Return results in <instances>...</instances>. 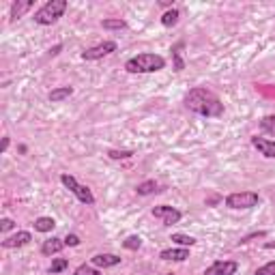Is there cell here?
Instances as JSON below:
<instances>
[{
	"instance_id": "23",
	"label": "cell",
	"mask_w": 275,
	"mask_h": 275,
	"mask_svg": "<svg viewBox=\"0 0 275 275\" xmlns=\"http://www.w3.org/2000/svg\"><path fill=\"white\" fill-rule=\"evenodd\" d=\"M123 247L125 250H129V252H138L142 247V239L138 234H131V236H127V239L123 241Z\"/></svg>"
},
{
	"instance_id": "27",
	"label": "cell",
	"mask_w": 275,
	"mask_h": 275,
	"mask_svg": "<svg viewBox=\"0 0 275 275\" xmlns=\"http://www.w3.org/2000/svg\"><path fill=\"white\" fill-rule=\"evenodd\" d=\"M254 275H275V260L267 262V264H262L260 269H256Z\"/></svg>"
},
{
	"instance_id": "32",
	"label": "cell",
	"mask_w": 275,
	"mask_h": 275,
	"mask_svg": "<svg viewBox=\"0 0 275 275\" xmlns=\"http://www.w3.org/2000/svg\"><path fill=\"white\" fill-rule=\"evenodd\" d=\"M60 50H62V45H54V48H50L48 56H56V54H60Z\"/></svg>"
},
{
	"instance_id": "34",
	"label": "cell",
	"mask_w": 275,
	"mask_h": 275,
	"mask_svg": "<svg viewBox=\"0 0 275 275\" xmlns=\"http://www.w3.org/2000/svg\"><path fill=\"white\" fill-rule=\"evenodd\" d=\"M161 7H172V0H159Z\"/></svg>"
},
{
	"instance_id": "4",
	"label": "cell",
	"mask_w": 275,
	"mask_h": 275,
	"mask_svg": "<svg viewBox=\"0 0 275 275\" xmlns=\"http://www.w3.org/2000/svg\"><path fill=\"white\" fill-rule=\"evenodd\" d=\"M60 183L65 185L73 196H76L82 204H86V207H93L95 204V196H93V191H90L86 185H82V183H78L76 177H71V174H60Z\"/></svg>"
},
{
	"instance_id": "30",
	"label": "cell",
	"mask_w": 275,
	"mask_h": 275,
	"mask_svg": "<svg viewBox=\"0 0 275 275\" xmlns=\"http://www.w3.org/2000/svg\"><path fill=\"white\" fill-rule=\"evenodd\" d=\"M65 245L67 247H78L80 245V236L78 234H67L65 236Z\"/></svg>"
},
{
	"instance_id": "2",
	"label": "cell",
	"mask_w": 275,
	"mask_h": 275,
	"mask_svg": "<svg viewBox=\"0 0 275 275\" xmlns=\"http://www.w3.org/2000/svg\"><path fill=\"white\" fill-rule=\"evenodd\" d=\"M166 67V58L159 54H138V56L129 58L125 62V69L129 73H155Z\"/></svg>"
},
{
	"instance_id": "16",
	"label": "cell",
	"mask_w": 275,
	"mask_h": 275,
	"mask_svg": "<svg viewBox=\"0 0 275 275\" xmlns=\"http://www.w3.org/2000/svg\"><path fill=\"white\" fill-rule=\"evenodd\" d=\"M157 191H161L159 189V183L157 181H144V183H140V185L135 187V194L138 196H151V194H157Z\"/></svg>"
},
{
	"instance_id": "33",
	"label": "cell",
	"mask_w": 275,
	"mask_h": 275,
	"mask_svg": "<svg viewBox=\"0 0 275 275\" xmlns=\"http://www.w3.org/2000/svg\"><path fill=\"white\" fill-rule=\"evenodd\" d=\"M215 202H219V196H211V198H207V204H215Z\"/></svg>"
},
{
	"instance_id": "9",
	"label": "cell",
	"mask_w": 275,
	"mask_h": 275,
	"mask_svg": "<svg viewBox=\"0 0 275 275\" xmlns=\"http://www.w3.org/2000/svg\"><path fill=\"white\" fill-rule=\"evenodd\" d=\"M252 146H254V149L258 151L260 155H264V157L275 159V140H269V138H258V135H254V138H252Z\"/></svg>"
},
{
	"instance_id": "31",
	"label": "cell",
	"mask_w": 275,
	"mask_h": 275,
	"mask_svg": "<svg viewBox=\"0 0 275 275\" xmlns=\"http://www.w3.org/2000/svg\"><path fill=\"white\" fill-rule=\"evenodd\" d=\"M9 144H11V138H3V144H0V153H5L7 149H9Z\"/></svg>"
},
{
	"instance_id": "6",
	"label": "cell",
	"mask_w": 275,
	"mask_h": 275,
	"mask_svg": "<svg viewBox=\"0 0 275 275\" xmlns=\"http://www.w3.org/2000/svg\"><path fill=\"white\" fill-rule=\"evenodd\" d=\"M151 213L157 217V219H161L163 222V226H172V224H179L181 222V217H183V213L179 209H174V207H168V204H159V207H153V211Z\"/></svg>"
},
{
	"instance_id": "12",
	"label": "cell",
	"mask_w": 275,
	"mask_h": 275,
	"mask_svg": "<svg viewBox=\"0 0 275 275\" xmlns=\"http://www.w3.org/2000/svg\"><path fill=\"white\" fill-rule=\"evenodd\" d=\"M161 260H172V262H183L189 258V247H170L159 254Z\"/></svg>"
},
{
	"instance_id": "35",
	"label": "cell",
	"mask_w": 275,
	"mask_h": 275,
	"mask_svg": "<svg viewBox=\"0 0 275 275\" xmlns=\"http://www.w3.org/2000/svg\"><path fill=\"white\" fill-rule=\"evenodd\" d=\"M168 275H177V273H168Z\"/></svg>"
},
{
	"instance_id": "18",
	"label": "cell",
	"mask_w": 275,
	"mask_h": 275,
	"mask_svg": "<svg viewBox=\"0 0 275 275\" xmlns=\"http://www.w3.org/2000/svg\"><path fill=\"white\" fill-rule=\"evenodd\" d=\"M185 48V43L179 41L177 45L172 48V56H174V71H183L185 69V62H183V56H181V50Z\"/></svg>"
},
{
	"instance_id": "11",
	"label": "cell",
	"mask_w": 275,
	"mask_h": 275,
	"mask_svg": "<svg viewBox=\"0 0 275 275\" xmlns=\"http://www.w3.org/2000/svg\"><path fill=\"white\" fill-rule=\"evenodd\" d=\"M30 241H32V234H30V232H26V230H20L17 234H13V236H9V239H5V241H3V247H5V250H20V247L28 245Z\"/></svg>"
},
{
	"instance_id": "25",
	"label": "cell",
	"mask_w": 275,
	"mask_h": 275,
	"mask_svg": "<svg viewBox=\"0 0 275 275\" xmlns=\"http://www.w3.org/2000/svg\"><path fill=\"white\" fill-rule=\"evenodd\" d=\"M108 155H110V159H131L133 151H116V149H112V151H108Z\"/></svg>"
},
{
	"instance_id": "5",
	"label": "cell",
	"mask_w": 275,
	"mask_h": 275,
	"mask_svg": "<svg viewBox=\"0 0 275 275\" xmlns=\"http://www.w3.org/2000/svg\"><path fill=\"white\" fill-rule=\"evenodd\" d=\"M260 202V196L256 191H236V194L226 196L228 209H254Z\"/></svg>"
},
{
	"instance_id": "28",
	"label": "cell",
	"mask_w": 275,
	"mask_h": 275,
	"mask_svg": "<svg viewBox=\"0 0 275 275\" xmlns=\"http://www.w3.org/2000/svg\"><path fill=\"white\" fill-rule=\"evenodd\" d=\"M262 236H267V232H264V230H258V232H252V234H247V236H243V239L239 241V245H245V243H250V241H254V239H262Z\"/></svg>"
},
{
	"instance_id": "1",
	"label": "cell",
	"mask_w": 275,
	"mask_h": 275,
	"mask_svg": "<svg viewBox=\"0 0 275 275\" xmlns=\"http://www.w3.org/2000/svg\"><path fill=\"white\" fill-rule=\"evenodd\" d=\"M185 108L207 118H217L224 114V104L219 101V97L213 90H209L204 86H196L189 90L185 95Z\"/></svg>"
},
{
	"instance_id": "24",
	"label": "cell",
	"mask_w": 275,
	"mask_h": 275,
	"mask_svg": "<svg viewBox=\"0 0 275 275\" xmlns=\"http://www.w3.org/2000/svg\"><path fill=\"white\" fill-rule=\"evenodd\" d=\"M260 129L271 133V135H275V114H269V116L262 118V121H260Z\"/></svg>"
},
{
	"instance_id": "13",
	"label": "cell",
	"mask_w": 275,
	"mask_h": 275,
	"mask_svg": "<svg viewBox=\"0 0 275 275\" xmlns=\"http://www.w3.org/2000/svg\"><path fill=\"white\" fill-rule=\"evenodd\" d=\"M65 239H58V236H52V239L43 241L41 243V254L43 256H54V254H60L62 250H65Z\"/></svg>"
},
{
	"instance_id": "20",
	"label": "cell",
	"mask_w": 275,
	"mask_h": 275,
	"mask_svg": "<svg viewBox=\"0 0 275 275\" xmlns=\"http://www.w3.org/2000/svg\"><path fill=\"white\" fill-rule=\"evenodd\" d=\"M170 241H174V243H177V245H181V247H191V245H196V243H198V241L194 239V236H189V234H183V232H174Z\"/></svg>"
},
{
	"instance_id": "8",
	"label": "cell",
	"mask_w": 275,
	"mask_h": 275,
	"mask_svg": "<svg viewBox=\"0 0 275 275\" xmlns=\"http://www.w3.org/2000/svg\"><path fill=\"white\" fill-rule=\"evenodd\" d=\"M236 271H239V264L234 260H215L204 269V275H234Z\"/></svg>"
},
{
	"instance_id": "21",
	"label": "cell",
	"mask_w": 275,
	"mask_h": 275,
	"mask_svg": "<svg viewBox=\"0 0 275 275\" xmlns=\"http://www.w3.org/2000/svg\"><path fill=\"white\" fill-rule=\"evenodd\" d=\"M179 17H181V13H179V9H170V11H166L161 15V24L166 26V28H170V26H174L179 22Z\"/></svg>"
},
{
	"instance_id": "15",
	"label": "cell",
	"mask_w": 275,
	"mask_h": 275,
	"mask_svg": "<svg viewBox=\"0 0 275 275\" xmlns=\"http://www.w3.org/2000/svg\"><path fill=\"white\" fill-rule=\"evenodd\" d=\"M73 95V88L71 86H58V88H54V90H50V101H54V104H60V101H65V99H69Z\"/></svg>"
},
{
	"instance_id": "26",
	"label": "cell",
	"mask_w": 275,
	"mask_h": 275,
	"mask_svg": "<svg viewBox=\"0 0 275 275\" xmlns=\"http://www.w3.org/2000/svg\"><path fill=\"white\" fill-rule=\"evenodd\" d=\"M73 275H101L95 267H90V264H80V267L73 271Z\"/></svg>"
},
{
	"instance_id": "7",
	"label": "cell",
	"mask_w": 275,
	"mask_h": 275,
	"mask_svg": "<svg viewBox=\"0 0 275 275\" xmlns=\"http://www.w3.org/2000/svg\"><path fill=\"white\" fill-rule=\"evenodd\" d=\"M112 52H116V43L114 41H104V43L84 50L82 52V58L84 60H99V58H104V56H108V54H112Z\"/></svg>"
},
{
	"instance_id": "29",
	"label": "cell",
	"mask_w": 275,
	"mask_h": 275,
	"mask_svg": "<svg viewBox=\"0 0 275 275\" xmlns=\"http://www.w3.org/2000/svg\"><path fill=\"white\" fill-rule=\"evenodd\" d=\"M13 226H15L13 219H9V217H3V219H0V230H3V232H9Z\"/></svg>"
},
{
	"instance_id": "14",
	"label": "cell",
	"mask_w": 275,
	"mask_h": 275,
	"mask_svg": "<svg viewBox=\"0 0 275 275\" xmlns=\"http://www.w3.org/2000/svg\"><path fill=\"white\" fill-rule=\"evenodd\" d=\"M32 0H17V3L11 5V20H20L24 13H28L32 9Z\"/></svg>"
},
{
	"instance_id": "22",
	"label": "cell",
	"mask_w": 275,
	"mask_h": 275,
	"mask_svg": "<svg viewBox=\"0 0 275 275\" xmlns=\"http://www.w3.org/2000/svg\"><path fill=\"white\" fill-rule=\"evenodd\" d=\"M67 269H69V260H67V258H54L48 271H50L52 275H58V273L67 271Z\"/></svg>"
},
{
	"instance_id": "3",
	"label": "cell",
	"mask_w": 275,
	"mask_h": 275,
	"mask_svg": "<svg viewBox=\"0 0 275 275\" xmlns=\"http://www.w3.org/2000/svg\"><path fill=\"white\" fill-rule=\"evenodd\" d=\"M67 0H50V3H45L39 11L35 13V24H39V26H52V24H56L62 15H65L67 11Z\"/></svg>"
},
{
	"instance_id": "17",
	"label": "cell",
	"mask_w": 275,
	"mask_h": 275,
	"mask_svg": "<svg viewBox=\"0 0 275 275\" xmlns=\"http://www.w3.org/2000/svg\"><path fill=\"white\" fill-rule=\"evenodd\" d=\"M56 222H54L52 217H37L35 219V230L37 232H52Z\"/></svg>"
},
{
	"instance_id": "10",
	"label": "cell",
	"mask_w": 275,
	"mask_h": 275,
	"mask_svg": "<svg viewBox=\"0 0 275 275\" xmlns=\"http://www.w3.org/2000/svg\"><path fill=\"white\" fill-rule=\"evenodd\" d=\"M90 264L97 269H112L116 264H121V256L116 254H95L93 258H90Z\"/></svg>"
},
{
	"instance_id": "19",
	"label": "cell",
	"mask_w": 275,
	"mask_h": 275,
	"mask_svg": "<svg viewBox=\"0 0 275 275\" xmlns=\"http://www.w3.org/2000/svg\"><path fill=\"white\" fill-rule=\"evenodd\" d=\"M101 26L106 30H123V28H127V22L121 20V17H108V20L101 22Z\"/></svg>"
}]
</instances>
